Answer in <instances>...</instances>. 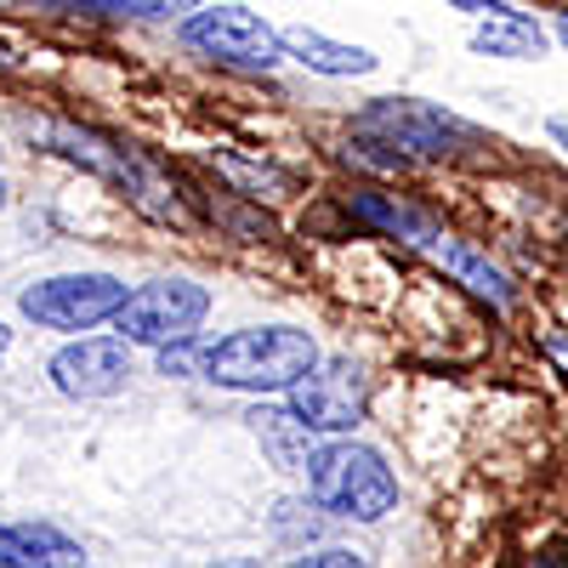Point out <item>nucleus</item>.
<instances>
[{"instance_id":"nucleus-13","label":"nucleus","mask_w":568,"mask_h":568,"mask_svg":"<svg viewBox=\"0 0 568 568\" xmlns=\"http://www.w3.org/2000/svg\"><path fill=\"white\" fill-rule=\"evenodd\" d=\"M471 52L529 63V58H540V52H546V29H540L535 18H524V12L500 7V12H489L478 29H471Z\"/></svg>"},{"instance_id":"nucleus-21","label":"nucleus","mask_w":568,"mask_h":568,"mask_svg":"<svg viewBox=\"0 0 568 568\" xmlns=\"http://www.w3.org/2000/svg\"><path fill=\"white\" fill-rule=\"evenodd\" d=\"M7 347H12V329H7V318H0V358H7Z\"/></svg>"},{"instance_id":"nucleus-19","label":"nucleus","mask_w":568,"mask_h":568,"mask_svg":"<svg viewBox=\"0 0 568 568\" xmlns=\"http://www.w3.org/2000/svg\"><path fill=\"white\" fill-rule=\"evenodd\" d=\"M551 353H557V364L568 369V336H551Z\"/></svg>"},{"instance_id":"nucleus-8","label":"nucleus","mask_w":568,"mask_h":568,"mask_svg":"<svg viewBox=\"0 0 568 568\" xmlns=\"http://www.w3.org/2000/svg\"><path fill=\"white\" fill-rule=\"evenodd\" d=\"M45 375L63 398H109L131 382V342L120 329L114 336H74L52 353Z\"/></svg>"},{"instance_id":"nucleus-14","label":"nucleus","mask_w":568,"mask_h":568,"mask_svg":"<svg viewBox=\"0 0 568 568\" xmlns=\"http://www.w3.org/2000/svg\"><path fill=\"white\" fill-rule=\"evenodd\" d=\"M353 211L364 216V222H375L382 233H393V240H409V245H420L426 251V240H433V222H426L420 211H409V205H393V200H382V194H358L353 200Z\"/></svg>"},{"instance_id":"nucleus-5","label":"nucleus","mask_w":568,"mask_h":568,"mask_svg":"<svg viewBox=\"0 0 568 568\" xmlns=\"http://www.w3.org/2000/svg\"><path fill=\"white\" fill-rule=\"evenodd\" d=\"M211 313V291L194 278H149V284H136V291L125 296V307L114 313V329L131 342V347H171L182 336H200V324Z\"/></svg>"},{"instance_id":"nucleus-1","label":"nucleus","mask_w":568,"mask_h":568,"mask_svg":"<svg viewBox=\"0 0 568 568\" xmlns=\"http://www.w3.org/2000/svg\"><path fill=\"white\" fill-rule=\"evenodd\" d=\"M318 364V342L296 324H251L216 336L205 353V382L233 393H291Z\"/></svg>"},{"instance_id":"nucleus-20","label":"nucleus","mask_w":568,"mask_h":568,"mask_svg":"<svg viewBox=\"0 0 568 568\" xmlns=\"http://www.w3.org/2000/svg\"><path fill=\"white\" fill-rule=\"evenodd\" d=\"M12 205V182H7V171H0V211Z\"/></svg>"},{"instance_id":"nucleus-7","label":"nucleus","mask_w":568,"mask_h":568,"mask_svg":"<svg viewBox=\"0 0 568 568\" xmlns=\"http://www.w3.org/2000/svg\"><path fill=\"white\" fill-rule=\"evenodd\" d=\"M284 404H291L313 426V433L342 438V433H353V426L364 420V409H369V382H364V369L353 358H318L302 382L284 393Z\"/></svg>"},{"instance_id":"nucleus-2","label":"nucleus","mask_w":568,"mask_h":568,"mask_svg":"<svg viewBox=\"0 0 568 568\" xmlns=\"http://www.w3.org/2000/svg\"><path fill=\"white\" fill-rule=\"evenodd\" d=\"M307 495L318 511L347 517V524H382V517L398 506V478L382 449L353 444L347 433L329 438L307 455Z\"/></svg>"},{"instance_id":"nucleus-9","label":"nucleus","mask_w":568,"mask_h":568,"mask_svg":"<svg viewBox=\"0 0 568 568\" xmlns=\"http://www.w3.org/2000/svg\"><path fill=\"white\" fill-rule=\"evenodd\" d=\"M426 256H433L455 284H466L471 296L478 302H489V307H511V278L484 256V251H471L466 240H449V233H433V240H426Z\"/></svg>"},{"instance_id":"nucleus-22","label":"nucleus","mask_w":568,"mask_h":568,"mask_svg":"<svg viewBox=\"0 0 568 568\" xmlns=\"http://www.w3.org/2000/svg\"><path fill=\"white\" fill-rule=\"evenodd\" d=\"M557 40H562V45H568V18H562V23H557Z\"/></svg>"},{"instance_id":"nucleus-6","label":"nucleus","mask_w":568,"mask_h":568,"mask_svg":"<svg viewBox=\"0 0 568 568\" xmlns=\"http://www.w3.org/2000/svg\"><path fill=\"white\" fill-rule=\"evenodd\" d=\"M182 45L211 63L267 74L284 63V34L251 7H200L182 18Z\"/></svg>"},{"instance_id":"nucleus-3","label":"nucleus","mask_w":568,"mask_h":568,"mask_svg":"<svg viewBox=\"0 0 568 568\" xmlns=\"http://www.w3.org/2000/svg\"><path fill=\"white\" fill-rule=\"evenodd\" d=\"M353 131H358V142H369V149H387V165L444 160V154H455V149L471 142L466 120H455L438 103H415V98H375L353 120Z\"/></svg>"},{"instance_id":"nucleus-16","label":"nucleus","mask_w":568,"mask_h":568,"mask_svg":"<svg viewBox=\"0 0 568 568\" xmlns=\"http://www.w3.org/2000/svg\"><path fill=\"white\" fill-rule=\"evenodd\" d=\"M296 562H307V568H358L364 562V551H353V546H318V551H302Z\"/></svg>"},{"instance_id":"nucleus-10","label":"nucleus","mask_w":568,"mask_h":568,"mask_svg":"<svg viewBox=\"0 0 568 568\" xmlns=\"http://www.w3.org/2000/svg\"><path fill=\"white\" fill-rule=\"evenodd\" d=\"M85 562L80 540H69L52 524H0V568H58Z\"/></svg>"},{"instance_id":"nucleus-15","label":"nucleus","mask_w":568,"mask_h":568,"mask_svg":"<svg viewBox=\"0 0 568 568\" xmlns=\"http://www.w3.org/2000/svg\"><path fill=\"white\" fill-rule=\"evenodd\" d=\"M80 7H98L109 18H171L182 7H200V0H80Z\"/></svg>"},{"instance_id":"nucleus-11","label":"nucleus","mask_w":568,"mask_h":568,"mask_svg":"<svg viewBox=\"0 0 568 568\" xmlns=\"http://www.w3.org/2000/svg\"><path fill=\"white\" fill-rule=\"evenodd\" d=\"M284 34V58H296L302 69H313V74H369L375 69V52H364V45H347V40H329V34H318V29H307V23H296V29H278Z\"/></svg>"},{"instance_id":"nucleus-17","label":"nucleus","mask_w":568,"mask_h":568,"mask_svg":"<svg viewBox=\"0 0 568 568\" xmlns=\"http://www.w3.org/2000/svg\"><path fill=\"white\" fill-rule=\"evenodd\" d=\"M551 142L568 154V114H557V120H551Z\"/></svg>"},{"instance_id":"nucleus-4","label":"nucleus","mask_w":568,"mask_h":568,"mask_svg":"<svg viewBox=\"0 0 568 568\" xmlns=\"http://www.w3.org/2000/svg\"><path fill=\"white\" fill-rule=\"evenodd\" d=\"M125 278L114 273H52L29 284L18 296V313L40 329H63V336H80V329H98V324H114V313L125 307Z\"/></svg>"},{"instance_id":"nucleus-18","label":"nucleus","mask_w":568,"mask_h":568,"mask_svg":"<svg viewBox=\"0 0 568 568\" xmlns=\"http://www.w3.org/2000/svg\"><path fill=\"white\" fill-rule=\"evenodd\" d=\"M455 7H466V12H500V0H455Z\"/></svg>"},{"instance_id":"nucleus-12","label":"nucleus","mask_w":568,"mask_h":568,"mask_svg":"<svg viewBox=\"0 0 568 568\" xmlns=\"http://www.w3.org/2000/svg\"><path fill=\"white\" fill-rule=\"evenodd\" d=\"M251 433L262 438V449L273 455V466H278V471H302V466H307V455L318 449V444H313L318 433H313V426H307L291 404H284V409L256 404V409H251Z\"/></svg>"}]
</instances>
